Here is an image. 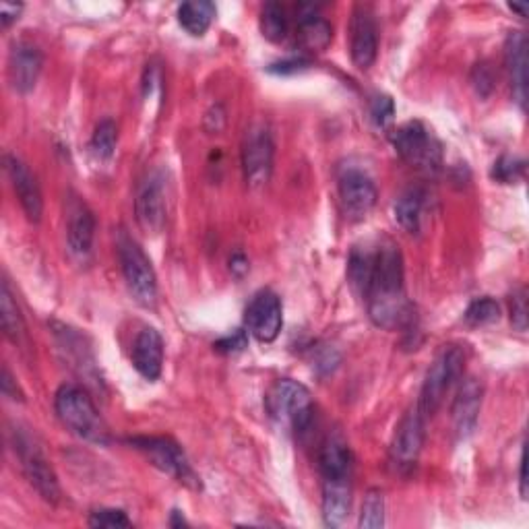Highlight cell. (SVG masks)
<instances>
[{
	"label": "cell",
	"mask_w": 529,
	"mask_h": 529,
	"mask_svg": "<svg viewBox=\"0 0 529 529\" xmlns=\"http://www.w3.org/2000/svg\"><path fill=\"white\" fill-rule=\"evenodd\" d=\"M288 29H290V19L286 9L279 5V3H267L261 11V31L263 36L273 42L279 44L284 42L288 36Z\"/></svg>",
	"instance_id": "obj_28"
},
{
	"label": "cell",
	"mask_w": 529,
	"mask_h": 529,
	"mask_svg": "<svg viewBox=\"0 0 529 529\" xmlns=\"http://www.w3.org/2000/svg\"><path fill=\"white\" fill-rule=\"evenodd\" d=\"M54 408L58 420L65 424L79 439L104 445L108 441V430L96 403L89 393L77 385H62L56 393Z\"/></svg>",
	"instance_id": "obj_2"
},
{
	"label": "cell",
	"mask_w": 529,
	"mask_h": 529,
	"mask_svg": "<svg viewBox=\"0 0 529 529\" xmlns=\"http://www.w3.org/2000/svg\"><path fill=\"white\" fill-rule=\"evenodd\" d=\"M230 271H232L236 277H242V275L248 271V261H246V257H244L242 253L232 255V259H230Z\"/></svg>",
	"instance_id": "obj_41"
},
{
	"label": "cell",
	"mask_w": 529,
	"mask_h": 529,
	"mask_svg": "<svg viewBox=\"0 0 529 529\" xmlns=\"http://www.w3.org/2000/svg\"><path fill=\"white\" fill-rule=\"evenodd\" d=\"M133 366L147 381H158L164 368V339L158 329L145 327L133 344Z\"/></svg>",
	"instance_id": "obj_19"
},
{
	"label": "cell",
	"mask_w": 529,
	"mask_h": 529,
	"mask_svg": "<svg viewBox=\"0 0 529 529\" xmlns=\"http://www.w3.org/2000/svg\"><path fill=\"white\" fill-rule=\"evenodd\" d=\"M116 248L124 282H127L131 296L143 308H153L155 300H158V277H155L149 257L127 232L118 234Z\"/></svg>",
	"instance_id": "obj_4"
},
{
	"label": "cell",
	"mask_w": 529,
	"mask_h": 529,
	"mask_svg": "<svg viewBox=\"0 0 529 529\" xmlns=\"http://www.w3.org/2000/svg\"><path fill=\"white\" fill-rule=\"evenodd\" d=\"M472 83H474L476 91L484 98L492 91L494 77H492V71H490V67L486 65V62H480V65H476V69L472 73Z\"/></svg>",
	"instance_id": "obj_37"
},
{
	"label": "cell",
	"mask_w": 529,
	"mask_h": 529,
	"mask_svg": "<svg viewBox=\"0 0 529 529\" xmlns=\"http://www.w3.org/2000/svg\"><path fill=\"white\" fill-rule=\"evenodd\" d=\"M5 168L13 182L15 195L27 215V220L38 224L44 213V199H42L38 178L31 174L27 164L21 162L17 155H5Z\"/></svg>",
	"instance_id": "obj_16"
},
{
	"label": "cell",
	"mask_w": 529,
	"mask_h": 529,
	"mask_svg": "<svg viewBox=\"0 0 529 529\" xmlns=\"http://www.w3.org/2000/svg\"><path fill=\"white\" fill-rule=\"evenodd\" d=\"M509 9H511L513 13H519V17H527V11H529L527 5H515V3L509 5Z\"/></svg>",
	"instance_id": "obj_43"
},
{
	"label": "cell",
	"mask_w": 529,
	"mask_h": 529,
	"mask_svg": "<svg viewBox=\"0 0 529 529\" xmlns=\"http://www.w3.org/2000/svg\"><path fill=\"white\" fill-rule=\"evenodd\" d=\"M519 484H521V496H523V499H527V478H525V453L521 455V461H519Z\"/></svg>",
	"instance_id": "obj_42"
},
{
	"label": "cell",
	"mask_w": 529,
	"mask_h": 529,
	"mask_svg": "<svg viewBox=\"0 0 529 529\" xmlns=\"http://www.w3.org/2000/svg\"><path fill=\"white\" fill-rule=\"evenodd\" d=\"M482 397H484V389L478 379L470 377V379L461 381L457 397L453 401V410H451L457 439L465 441L476 430L480 410H482Z\"/></svg>",
	"instance_id": "obj_18"
},
{
	"label": "cell",
	"mask_w": 529,
	"mask_h": 529,
	"mask_svg": "<svg viewBox=\"0 0 529 529\" xmlns=\"http://www.w3.org/2000/svg\"><path fill=\"white\" fill-rule=\"evenodd\" d=\"M426 420L418 406L401 418L389 449V465L395 474H410L416 468L426 439Z\"/></svg>",
	"instance_id": "obj_8"
},
{
	"label": "cell",
	"mask_w": 529,
	"mask_h": 529,
	"mask_svg": "<svg viewBox=\"0 0 529 529\" xmlns=\"http://www.w3.org/2000/svg\"><path fill=\"white\" fill-rule=\"evenodd\" d=\"M308 65H310V62L304 60V58H292V60L277 62V65H273L269 71L271 73H282V75H286V73H298V71L306 69Z\"/></svg>",
	"instance_id": "obj_38"
},
{
	"label": "cell",
	"mask_w": 529,
	"mask_h": 529,
	"mask_svg": "<svg viewBox=\"0 0 529 529\" xmlns=\"http://www.w3.org/2000/svg\"><path fill=\"white\" fill-rule=\"evenodd\" d=\"M44 67L42 50L31 42H15L9 54V79L15 91L29 93L34 91L40 73Z\"/></svg>",
	"instance_id": "obj_17"
},
{
	"label": "cell",
	"mask_w": 529,
	"mask_h": 529,
	"mask_svg": "<svg viewBox=\"0 0 529 529\" xmlns=\"http://www.w3.org/2000/svg\"><path fill=\"white\" fill-rule=\"evenodd\" d=\"M391 141L401 158L420 170L437 172L443 164L441 143L418 120L401 124L391 135Z\"/></svg>",
	"instance_id": "obj_6"
},
{
	"label": "cell",
	"mask_w": 529,
	"mask_h": 529,
	"mask_svg": "<svg viewBox=\"0 0 529 529\" xmlns=\"http://www.w3.org/2000/svg\"><path fill=\"white\" fill-rule=\"evenodd\" d=\"M424 193L420 189H410L403 193L397 201H395V220L397 224L410 232L416 234L420 232V220H422V209H424Z\"/></svg>",
	"instance_id": "obj_26"
},
{
	"label": "cell",
	"mask_w": 529,
	"mask_h": 529,
	"mask_svg": "<svg viewBox=\"0 0 529 529\" xmlns=\"http://www.w3.org/2000/svg\"><path fill=\"white\" fill-rule=\"evenodd\" d=\"M370 114H372V120H375L377 127H387V124L393 120L395 104L389 96H377L370 104Z\"/></svg>",
	"instance_id": "obj_34"
},
{
	"label": "cell",
	"mask_w": 529,
	"mask_h": 529,
	"mask_svg": "<svg viewBox=\"0 0 529 529\" xmlns=\"http://www.w3.org/2000/svg\"><path fill=\"white\" fill-rule=\"evenodd\" d=\"M352 513V478L323 480V521L341 527Z\"/></svg>",
	"instance_id": "obj_21"
},
{
	"label": "cell",
	"mask_w": 529,
	"mask_h": 529,
	"mask_svg": "<svg viewBox=\"0 0 529 529\" xmlns=\"http://www.w3.org/2000/svg\"><path fill=\"white\" fill-rule=\"evenodd\" d=\"M350 54L360 71L375 65L379 54V29L377 21L366 7H356L350 23Z\"/></svg>",
	"instance_id": "obj_14"
},
{
	"label": "cell",
	"mask_w": 529,
	"mask_h": 529,
	"mask_svg": "<svg viewBox=\"0 0 529 529\" xmlns=\"http://www.w3.org/2000/svg\"><path fill=\"white\" fill-rule=\"evenodd\" d=\"M21 5H9V3H3L0 5V17H3V25L9 27L15 19H19V13H21Z\"/></svg>",
	"instance_id": "obj_40"
},
{
	"label": "cell",
	"mask_w": 529,
	"mask_h": 529,
	"mask_svg": "<svg viewBox=\"0 0 529 529\" xmlns=\"http://www.w3.org/2000/svg\"><path fill=\"white\" fill-rule=\"evenodd\" d=\"M375 257H377V248H370V246H354L350 253L348 279H350L352 290L360 298H366L368 294L372 271H375Z\"/></svg>",
	"instance_id": "obj_24"
},
{
	"label": "cell",
	"mask_w": 529,
	"mask_h": 529,
	"mask_svg": "<svg viewBox=\"0 0 529 529\" xmlns=\"http://www.w3.org/2000/svg\"><path fill=\"white\" fill-rule=\"evenodd\" d=\"M137 451H141L158 470L172 476L180 484L189 488H201V480L191 468L182 447L166 437H135L129 441Z\"/></svg>",
	"instance_id": "obj_7"
},
{
	"label": "cell",
	"mask_w": 529,
	"mask_h": 529,
	"mask_svg": "<svg viewBox=\"0 0 529 529\" xmlns=\"http://www.w3.org/2000/svg\"><path fill=\"white\" fill-rule=\"evenodd\" d=\"M91 527H131V519L120 509H98L89 515Z\"/></svg>",
	"instance_id": "obj_33"
},
{
	"label": "cell",
	"mask_w": 529,
	"mask_h": 529,
	"mask_svg": "<svg viewBox=\"0 0 529 529\" xmlns=\"http://www.w3.org/2000/svg\"><path fill=\"white\" fill-rule=\"evenodd\" d=\"M465 323L472 325V327H484V325H492L501 319V306L496 300L482 296L476 298L468 310H465Z\"/></svg>",
	"instance_id": "obj_29"
},
{
	"label": "cell",
	"mask_w": 529,
	"mask_h": 529,
	"mask_svg": "<svg viewBox=\"0 0 529 529\" xmlns=\"http://www.w3.org/2000/svg\"><path fill=\"white\" fill-rule=\"evenodd\" d=\"M0 321H3L5 335L13 341V344H19L25 335V325H23L21 310L7 282H3V288H0Z\"/></svg>",
	"instance_id": "obj_27"
},
{
	"label": "cell",
	"mask_w": 529,
	"mask_h": 529,
	"mask_svg": "<svg viewBox=\"0 0 529 529\" xmlns=\"http://www.w3.org/2000/svg\"><path fill=\"white\" fill-rule=\"evenodd\" d=\"M511 323L519 331L527 329V294L523 288L511 296Z\"/></svg>",
	"instance_id": "obj_35"
},
{
	"label": "cell",
	"mask_w": 529,
	"mask_h": 529,
	"mask_svg": "<svg viewBox=\"0 0 529 529\" xmlns=\"http://www.w3.org/2000/svg\"><path fill=\"white\" fill-rule=\"evenodd\" d=\"M246 333L244 331H234L222 339H217L213 348L217 352H222V354H236V352H242L246 348Z\"/></svg>",
	"instance_id": "obj_36"
},
{
	"label": "cell",
	"mask_w": 529,
	"mask_h": 529,
	"mask_svg": "<svg viewBox=\"0 0 529 529\" xmlns=\"http://www.w3.org/2000/svg\"><path fill=\"white\" fill-rule=\"evenodd\" d=\"M352 461L354 459L348 443L339 434H331L319 451V470L323 480L352 478Z\"/></svg>",
	"instance_id": "obj_22"
},
{
	"label": "cell",
	"mask_w": 529,
	"mask_h": 529,
	"mask_svg": "<svg viewBox=\"0 0 529 529\" xmlns=\"http://www.w3.org/2000/svg\"><path fill=\"white\" fill-rule=\"evenodd\" d=\"M298 38L310 52H323L333 40L331 23L317 13L315 7H300L298 13Z\"/></svg>",
	"instance_id": "obj_23"
},
{
	"label": "cell",
	"mask_w": 529,
	"mask_h": 529,
	"mask_svg": "<svg viewBox=\"0 0 529 529\" xmlns=\"http://www.w3.org/2000/svg\"><path fill=\"white\" fill-rule=\"evenodd\" d=\"M368 315L377 327L397 329L410 319V304L403 292V257L399 246L385 240L377 246L375 271L366 294Z\"/></svg>",
	"instance_id": "obj_1"
},
{
	"label": "cell",
	"mask_w": 529,
	"mask_h": 529,
	"mask_svg": "<svg viewBox=\"0 0 529 529\" xmlns=\"http://www.w3.org/2000/svg\"><path fill=\"white\" fill-rule=\"evenodd\" d=\"M246 329L257 337L261 344H271L277 339L284 325V308L282 300L271 290H261L248 302L244 313Z\"/></svg>",
	"instance_id": "obj_12"
},
{
	"label": "cell",
	"mask_w": 529,
	"mask_h": 529,
	"mask_svg": "<svg viewBox=\"0 0 529 529\" xmlns=\"http://www.w3.org/2000/svg\"><path fill=\"white\" fill-rule=\"evenodd\" d=\"M0 385H3V393H5V397H11V399H15V401H17V399L23 401V395H21L17 383L13 381V377H11V372H9L7 366L3 368V381H0Z\"/></svg>",
	"instance_id": "obj_39"
},
{
	"label": "cell",
	"mask_w": 529,
	"mask_h": 529,
	"mask_svg": "<svg viewBox=\"0 0 529 529\" xmlns=\"http://www.w3.org/2000/svg\"><path fill=\"white\" fill-rule=\"evenodd\" d=\"M137 224L147 234H160L168 220V180L162 170L149 172L137 189Z\"/></svg>",
	"instance_id": "obj_9"
},
{
	"label": "cell",
	"mask_w": 529,
	"mask_h": 529,
	"mask_svg": "<svg viewBox=\"0 0 529 529\" xmlns=\"http://www.w3.org/2000/svg\"><path fill=\"white\" fill-rule=\"evenodd\" d=\"M15 451L19 453L21 468L29 484L36 488V492L42 496L46 503L56 505L60 501V486L54 470L50 468L48 459L38 449V445L31 441L27 434H19L15 439Z\"/></svg>",
	"instance_id": "obj_11"
},
{
	"label": "cell",
	"mask_w": 529,
	"mask_h": 529,
	"mask_svg": "<svg viewBox=\"0 0 529 529\" xmlns=\"http://www.w3.org/2000/svg\"><path fill=\"white\" fill-rule=\"evenodd\" d=\"M523 172H525L523 160L511 158V155H503V158L492 168V178H496L503 184H515L517 180L523 178Z\"/></svg>",
	"instance_id": "obj_32"
},
{
	"label": "cell",
	"mask_w": 529,
	"mask_h": 529,
	"mask_svg": "<svg viewBox=\"0 0 529 529\" xmlns=\"http://www.w3.org/2000/svg\"><path fill=\"white\" fill-rule=\"evenodd\" d=\"M213 19H215V5L209 3V0H191V3H182L178 7V23L195 38L207 34Z\"/></svg>",
	"instance_id": "obj_25"
},
{
	"label": "cell",
	"mask_w": 529,
	"mask_h": 529,
	"mask_svg": "<svg viewBox=\"0 0 529 529\" xmlns=\"http://www.w3.org/2000/svg\"><path fill=\"white\" fill-rule=\"evenodd\" d=\"M358 525L364 529H379L385 525V499L381 490H368Z\"/></svg>",
	"instance_id": "obj_30"
},
{
	"label": "cell",
	"mask_w": 529,
	"mask_h": 529,
	"mask_svg": "<svg viewBox=\"0 0 529 529\" xmlns=\"http://www.w3.org/2000/svg\"><path fill=\"white\" fill-rule=\"evenodd\" d=\"M379 191L377 184L372 182V178L358 170V168H348L341 172L339 176V201L344 207V213L348 220L360 222L372 211V207L377 205Z\"/></svg>",
	"instance_id": "obj_13"
},
{
	"label": "cell",
	"mask_w": 529,
	"mask_h": 529,
	"mask_svg": "<svg viewBox=\"0 0 529 529\" xmlns=\"http://www.w3.org/2000/svg\"><path fill=\"white\" fill-rule=\"evenodd\" d=\"M273 137L267 124L257 122L244 135L242 143V168L244 180L251 189H261L273 172Z\"/></svg>",
	"instance_id": "obj_10"
},
{
	"label": "cell",
	"mask_w": 529,
	"mask_h": 529,
	"mask_svg": "<svg viewBox=\"0 0 529 529\" xmlns=\"http://www.w3.org/2000/svg\"><path fill=\"white\" fill-rule=\"evenodd\" d=\"M93 238H96V217L81 197L67 201V244L75 259L85 261L91 255Z\"/></svg>",
	"instance_id": "obj_15"
},
{
	"label": "cell",
	"mask_w": 529,
	"mask_h": 529,
	"mask_svg": "<svg viewBox=\"0 0 529 529\" xmlns=\"http://www.w3.org/2000/svg\"><path fill=\"white\" fill-rule=\"evenodd\" d=\"M265 408L273 422L296 432H306L313 424V397L298 381L279 379L265 397Z\"/></svg>",
	"instance_id": "obj_3"
},
{
	"label": "cell",
	"mask_w": 529,
	"mask_h": 529,
	"mask_svg": "<svg viewBox=\"0 0 529 529\" xmlns=\"http://www.w3.org/2000/svg\"><path fill=\"white\" fill-rule=\"evenodd\" d=\"M463 366H465V356L457 346L443 348V352L434 358V362L426 372L420 399L416 403L426 418H430L441 408V403L445 401L451 387L461 379Z\"/></svg>",
	"instance_id": "obj_5"
},
{
	"label": "cell",
	"mask_w": 529,
	"mask_h": 529,
	"mask_svg": "<svg viewBox=\"0 0 529 529\" xmlns=\"http://www.w3.org/2000/svg\"><path fill=\"white\" fill-rule=\"evenodd\" d=\"M116 139H118L116 124L110 118H106L98 124L96 133L91 137V149L100 160H110L116 149Z\"/></svg>",
	"instance_id": "obj_31"
},
{
	"label": "cell",
	"mask_w": 529,
	"mask_h": 529,
	"mask_svg": "<svg viewBox=\"0 0 529 529\" xmlns=\"http://www.w3.org/2000/svg\"><path fill=\"white\" fill-rule=\"evenodd\" d=\"M505 62L511 77L515 102L525 108L527 100V38L523 31H511L505 42Z\"/></svg>",
	"instance_id": "obj_20"
}]
</instances>
